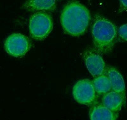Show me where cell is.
Masks as SVG:
<instances>
[{"label":"cell","mask_w":127,"mask_h":120,"mask_svg":"<svg viewBox=\"0 0 127 120\" xmlns=\"http://www.w3.org/2000/svg\"><path fill=\"white\" fill-rule=\"evenodd\" d=\"M90 21V12L78 1L69 2L61 13V22L64 30L73 37L84 34L89 25Z\"/></svg>","instance_id":"1"},{"label":"cell","mask_w":127,"mask_h":120,"mask_svg":"<svg viewBox=\"0 0 127 120\" xmlns=\"http://www.w3.org/2000/svg\"><path fill=\"white\" fill-rule=\"evenodd\" d=\"M92 35L96 51L105 54L109 53L115 44L117 40V29L107 19L97 16L92 27Z\"/></svg>","instance_id":"2"},{"label":"cell","mask_w":127,"mask_h":120,"mask_svg":"<svg viewBox=\"0 0 127 120\" xmlns=\"http://www.w3.org/2000/svg\"><path fill=\"white\" fill-rule=\"evenodd\" d=\"M29 27L32 38L41 40L50 34L53 29V21L47 13L38 12L30 18Z\"/></svg>","instance_id":"3"},{"label":"cell","mask_w":127,"mask_h":120,"mask_svg":"<svg viewBox=\"0 0 127 120\" xmlns=\"http://www.w3.org/2000/svg\"><path fill=\"white\" fill-rule=\"evenodd\" d=\"M74 98L79 104L92 106L96 103V93L91 80L83 79L77 81L72 89Z\"/></svg>","instance_id":"4"},{"label":"cell","mask_w":127,"mask_h":120,"mask_svg":"<svg viewBox=\"0 0 127 120\" xmlns=\"http://www.w3.org/2000/svg\"><path fill=\"white\" fill-rule=\"evenodd\" d=\"M30 47L29 39L21 34L10 35L4 42V47L8 54L15 58H20L26 55Z\"/></svg>","instance_id":"5"},{"label":"cell","mask_w":127,"mask_h":120,"mask_svg":"<svg viewBox=\"0 0 127 120\" xmlns=\"http://www.w3.org/2000/svg\"><path fill=\"white\" fill-rule=\"evenodd\" d=\"M83 58L86 67L93 77H96L104 74L106 66L102 57L98 51L94 50L86 51L83 54Z\"/></svg>","instance_id":"6"},{"label":"cell","mask_w":127,"mask_h":120,"mask_svg":"<svg viewBox=\"0 0 127 120\" xmlns=\"http://www.w3.org/2000/svg\"><path fill=\"white\" fill-rule=\"evenodd\" d=\"M104 74L109 80L111 90L120 94L125 99V85L121 73L114 68L107 66L105 67Z\"/></svg>","instance_id":"7"},{"label":"cell","mask_w":127,"mask_h":120,"mask_svg":"<svg viewBox=\"0 0 127 120\" xmlns=\"http://www.w3.org/2000/svg\"><path fill=\"white\" fill-rule=\"evenodd\" d=\"M92 120H116L118 118V113H114L104 106L102 104L92 105L89 113Z\"/></svg>","instance_id":"8"},{"label":"cell","mask_w":127,"mask_h":120,"mask_svg":"<svg viewBox=\"0 0 127 120\" xmlns=\"http://www.w3.org/2000/svg\"><path fill=\"white\" fill-rule=\"evenodd\" d=\"M125 103V99L120 94L112 90L103 95L102 98V104L114 113H119Z\"/></svg>","instance_id":"9"},{"label":"cell","mask_w":127,"mask_h":120,"mask_svg":"<svg viewBox=\"0 0 127 120\" xmlns=\"http://www.w3.org/2000/svg\"><path fill=\"white\" fill-rule=\"evenodd\" d=\"M56 6V0H27L22 8L31 12H52Z\"/></svg>","instance_id":"10"},{"label":"cell","mask_w":127,"mask_h":120,"mask_svg":"<svg viewBox=\"0 0 127 120\" xmlns=\"http://www.w3.org/2000/svg\"><path fill=\"white\" fill-rule=\"evenodd\" d=\"M92 82L95 93L99 96H103L111 90L109 80L104 73L95 77Z\"/></svg>","instance_id":"11"},{"label":"cell","mask_w":127,"mask_h":120,"mask_svg":"<svg viewBox=\"0 0 127 120\" xmlns=\"http://www.w3.org/2000/svg\"><path fill=\"white\" fill-rule=\"evenodd\" d=\"M119 36L121 40L124 42L127 41V24L121 25L119 29Z\"/></svg>","instance_id":"12"},{"label":"cell","mask_w":127,"mask_h":120,"mask_svg":"<svg viewBox=\"0 0 127 120\" xmlns=\"http://www.w3.org/2000/svg\"><path fill=\"white\" fill-rule=\"evenodd\" d=\"M127 0H120V12H125L127 11Z\"/></svg>","instance_id":"13"},{"label":"cell","mask_w":127,"mask_h":120,"mask_svg":"<svg viewBox=\"0 0 127 120\" xmlns=\"http://www.w3.org/2000/svg\"><path fill=\"white\" fill-rule=\"evenodd\" d=\"M91 1V0H89V1Z\"/></svg>","instance_id":"14"}]
</instances>
